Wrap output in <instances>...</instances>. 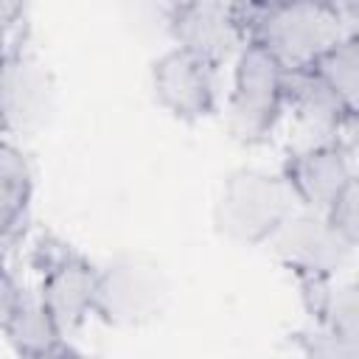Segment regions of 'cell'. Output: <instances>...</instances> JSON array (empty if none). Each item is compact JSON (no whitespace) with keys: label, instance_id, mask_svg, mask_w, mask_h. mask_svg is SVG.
Instances as JSON below:
<instances>
[{"label":"cell","instance_id":"7","mask_svg":"<svg viewBox=\"0 0 359 359\" xmlns=\"http://www.w3.org/2000/svg\"><path fill=\"white\" fill-rule=\"evenodd\" d=\"M269 258L292 278H328L351 272L356 244L342 238L320 210L294 208L264 244Z\"/></svg>","mask_w":359,"mask_h":359},{"label":"cell","instance_id":"17","mask_svg":"<svg viewBox=\"0 0 359 359\" xmlns=\"http://www.w3.org/2000/svg\"><path fill=\"white\" fill-rule=\"evenodd\" d=\"M325 219L334 224V230L348 238L351 244L359 247V180L351 182L337 199L334 205L325 210Z\"/></svg>","mask_w":359,"mask_h":359},{"label":"cell","instance_id":"16","mask_svg":"<svg viewBox=\"0 0 359 359\" xmlns=\"http://www.w3.org/2000/svg\"><path fill=\"white\" fill-rule=\"evenodd\" d=\"M289 337H292V348L309 359H359V348L342 342L339 337L328 334L314 323H303Z\"/></svg>","mask_w":359,"mask_h":359},{"label":"cell","instance_id":"5","mask_svg":"<svg viewBox=\"0 0 359 359\" xmlns=\"http://www.w3.org/2000/svg\"><path fill=\"white\" fill-rule=\"evenodd\" d=\"M241 17H244L247 39L261 42L289 70L311 65L339 36L356 34L334 11L311 0H283L264 11L241 8Z\"/></svg>","mask_w":359,"mask_h":359},{"label":"cell","instance_id":"11","mask_svg":"<svg viewBox=\"0 0 359 359\" xmlns=\"http://www.w3.org/2000/svg\"><path fill=\"white\" fill-rule=\"evenodd\" d=\"M292 146L325 143L356 135V109H351L334 90H328L309 67L289 70L286 123Z\"/></svg>","mask_w":359,"mask_h":359},{"label":"cell","instance_id":"13","mask_svg":"<svg viewBox=\"0 0 359 359\" xmlns=\"http://www.w3.org/2000/svg\"><path fill=\"white\" fill-rule=\"evenodd\" d=\"M36 174L20 140L0 135V252L22 236L31 216Z\"/></svg>","mask_w":359,"mask_h":359},{"label":"cell","instance_id":"4","mask_svg":"<svg viewBox=\"0 0 359 359\" xmlns=\"http://www.w3.org/2000/svg\"><path fill=\"white\" fill-rule=\"evenodd\" d=\"M171 280L163 264L143 250H121L98 264L93 320L109 328H140L165 314Z\"/></svg>","mask_w":359,"mask_h":359},{"label":"cell","instance_id":"21","mask_svg":"<svg viewBox=\"0 0 359 359\" xmlns=\"http://www.w3.org/2000/svg\"><path fill=\"white\" fill-rule=\"evenodd\" d=\"M3 56H6V48H0V76H3Z\"/></svg>","mask_w":359,"mask_h":359},{"label":"cell","instance_id":"2","mask_svg":"<svg viewBox=\"0 0 359 359\" xmlns=\"http://www.w3.org/2000/svg\"><path fill=\"white\" fill-rule=\"evenodd\" d=\"M294 208V194L278 168L238 165L222 177L210 224L233 247H264Z\"/></svg>","mask_w":359,"mask_h":359},{"label":"cell","instance_id":"19","mask_svg":"<svg viewBox=\"0 0 359 359\" xmlns=\"http://www.w3.org/2000/svg\"><path fill=\"white\" fill-rule=\"evenodd\" d=\"M31 0H0V48L17 42Z\"/></svg>","mask_w":359,"mask_h":359},{"label":"cell","instance_id":"18","mask_svg":"<svg viewBox=\"0 0 359 359\" xmlns=\"http://www.w3.org/2000/svg\"><path fill=\"white\" fill-rule=\"evenodd\" d=\"M28 292H31V280H25L8 261L0 258V331L11 320V314L20 309Z\"/></svg>","mask_w":359,"mask_h":359},{"label":"cell","instance_id":"10","mask_svg":"<svg viewBox=\"0 0 359 359\" xmlns=\"http://www.w3.org/2000/svg\"><path fill=\"white\" fill-rule=\"evenodd\" d=\"M53 112V81L45 65L17 42L6 48L0 76V135L31 137Z\"/></svg>","mask_w":359,"mask_h":359},{"label":"cell","instance_id":"15","mask_svg":"<svg viewBox=\"0 0 359 359\" xmlns=\"http://www.w3.org/2000/svg\"><path fill=\"white\" fill-rule=\"evenodd\" d=\"M328 90H334L351 109H359V39L356 34L339 36L311 65H306Z\"/></svg>","mask_w":359,"mask_h":359},{"label":"cell","instance_id":"3","mask_svg":"<svg viewBox=\"0 0 359 359\" xmlns=\"http://www.w3.org/2000/svg\"><path fill=\"white\" fill-rule=\"evenodd\" d=\"M31 283L67 337H79L93 320L98 264L56 233H36L28 244Z\"/></svg>","mask_w":359,"mask_h":359},{"label":"cell","instance_id":"12","mask_svg":"<svg viewBox=\"0 0 359 359\" xmlns=\"http://www.w3.org/2000/svg\"><path fill=\"white\" fill-rule=\"evenodd\" d=\"M306 323L325 328L342 342L359 348V286L351 272L328 278H294Z\"/></svg>","mask_w":359,"mask_h":359},{"label":"cell","instance_id":"6","mask_svg":"<svg viewBox=\"0 0 359 359\" xmlns=\"http://www.w3.org/2000/svg\"><path fill=\"white\" fill-rule=\"evenodd\" d=\"M149 90L168 118L188 126L205 123L222 112L224 67L180 45H168L149 62Z\"/></svg>","mask_w":359,"mask_h":359},{"label":"cell","instance_id":"14","mask_svg":"<svg viewBox=\"0 0 359 359\" xmlns=\"http://www.w3.org/2000/svg\"><path fill=\"white\" fill-rule=\"evenodd\" d=\"M0 337L17 356H31V359H45V356H70L79 353L73 345V337H67L59 323L50 317L45 303L39 300L34 283L20 309L11 314V320L3 325Z\"/></svg>","mask_w":359,"mask_h":359},{"label":"cell","instance_id":"1","mask_svg":"<svg viewBox=\"0 0 359 359\" xmlns=\"http://www.w3.org/2000/svg\"><path fill=\"white\" fill-rule=\"evenodd\" d=\"M289 67L261 42L244 39L224 67L222 118L241 146H266L286 123Z\"/></svg>","mask_w":359,"mask_h":359},{"label":"cell","instance_id":"8","mask_svg":"<svg viewBox=\"0 0 359 359\" xmlns=\"http://www.w3.org/2000/svg\"><path fill=\"white\" fill-rule=\"evenodd\" d=\"M278 171L289 182L297 208L325 213L334 199L351 182H356V140L339 137L289 146Z\"/></svg>","mask_w":359,"mask_h":359},{"label":"cell","instance_id":"9","mask_svg":"<svg viewBox=\"0 0 359 359\" xmlns=\"http://www.w3.org/2000/svg\"><path fill=\"white\" fill-rule=\"evenodd\" d=\"M163 34L171 45L222 67H227L247 39L238 0H174Z\"/></svg>","mask_w":359,"mask_h":359},{"label":"cell","instance_id":"20","mask_svg":"<svg viewBox=\"0 0 359 359\" xmlns=\"http://www.w3.org/2000/svg\"><path fill=\"white\" fill-rule=\"evenodd\" d=\"M278 3H283V0H238V6L244 11H264V8H272Z\"/></svg>","mask_w":359,"mask_h":359}]
</instances>
